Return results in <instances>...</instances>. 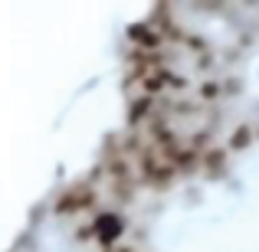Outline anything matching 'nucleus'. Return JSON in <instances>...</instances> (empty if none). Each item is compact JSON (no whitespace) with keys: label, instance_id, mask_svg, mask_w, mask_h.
<instances>
[{"label":"nucleus","instance_id":"nucleus-3","mask_svg":"<svg viewBox=\"0 0 259 252\" xmlns=\"http://www.w3.org/2000/svg\"><path fill=\"white\" fill-rule=\"evenodd\" d=\"M161 158L171 164L177 174H197V167L203 164V154L197 151V147H174V151H167V154H161Z\"/></svg>","mask_w":259,"mask_h":252},{"label":"nucleus","instance_id":"nucleus-5","mask_svg":"<svg viewBox=\"0 0 259 252\" xmlns=\"http://www.w3.org/2000/svg\"><path fill=\"white\" fill-rule=\"evenodd\" d=\"M203 170H207L210 177H223L227 174V151H223V147L203 151Z\"/></svg>","mask_w":259,"mask_h":252},{"label":"nucleus","instance_id":"nucleus-4","mask_svg":"<svg viewBox=\"0 0 259 252\" xmlns=\"http://www.w3.org/2000/svg\"><path fill=\"white\" fill-rule=\"evenodd\" d=\"M128 39L135 43V49L154 53V49L161 46V39H164V36H161V33L154 30L151 23H132V26H128Z\"/></svg>","mask_w":259,"mask_h":252},{"label":"nucleus","instance_id":"nucleus-12","mask_svg":"<svg viewBox=\"0 0 259 252\" xmlns=\"http://www.w3.org/2000/svg\"><path fill=\"white\" fill-rule=\"evenodd\" d=\"M256 134H259V131H256Z\"/></svg>","mask_w":259,"mask_h":252},{"label":"nucleus","instance_id":"nucleus-9","mask_svg":"<svg viewBox=\"0 0 259 252\" xmlns=\"http://www.w3.org/2000/svg\"><path fill=\"white\" fill-rule=\"evenodd\" d=\"M200 98H203V102H217V98H220V82L207 79V82L200 85Z\"/></svg>","mask_w":259,"mask_h":252},{"label":"nucleus","instance_id":"nucleus-8","mask_svg":"<svg viewBox=\"0 0 259 252\" xmlns=\"http://www.w3.org/2000/svg\"><path fill=\"white\" fill-rule=\"evenodd\" d=\"M249 144H253V128L249 125L233 128V134H230V151H246Z\"/></svg>","mask_w":259,"mask_h":252},{"label":"nucleus","instance_id":"nucleus-7","mask_svg":"<svg viewBox=\"0 0 259 252\" xmlns=\"http://www.w3.org/2000/svg\"><path fill=\"white\" fill-rule=\"evenodd\" d=\"M141 88H145V95H148V98H154L158 92H164V88H167V66H164V69L148 72V76L141 79Z\"/></svg>","mask_w":259,"mask_h":252},{"label":"nucleus","instance_id":"nucleus-6","mask_svg":"<svg viewBox=\"0 0 259 252\" xmlns=\"http://www.w3.org/2000/svg\"><path fill=\"white\" fill-rule=\"evenodd\" d=\"M151 112H154V98H148V95L132 98V102H128V125H141Z\"/></svg>","mask_w":259,"mask_h":252},{"label":"nucleus","instance_id":"nucleus-10","mask_svg":"<svg viewBox=\"0 0 259 252\" xmlns=\"http://www.w3.org/2000/svg\"><path fill=\"white\" fill-rule=\"evenodd\" d=\"M167 88H187V76H181V72L167 69Z\"/></svg>","mask_w":259,"mask_h":252},{"label":"nucleus","instance_id":"nucleus-2","mask_svg":"<svg viewBox=\"0 0 259 252\" xmlns=\"http://www.w3.org/2000/svg\"><path fill=\"white\" fill-rule=\"evenodd\" d=\"M92 229H95V239L108 249L121 233H125V223H121V216L115 213V210H105V213H99L92 220Z\"/></svg>","mask_w":259,"mask_h":252},{"label":"nucleus","instance_id":"nucleus-11","mask_svg":"<svg viewBox=\"0 0 259 252\" xmlns=\"http://www.w3.org/2000/svg\"><path fill=\"white\" fill-rule=\"evenodd\" d=\"M92 236H95V229H92V226H82V229H76V239H79V242H89Z\"/></svg>","mask_w":259,"mask_h":252},{"label":"nucleus","instance_id":"nucleus-1","mask_svg":"<svg viewBox=\"0 0 259 252\" xmlns=\"http://www.w3.org/2000/svg\"><path fill=\"white\" fill-rule=\"evenodd\" d=\"M92 207H95V187L92 183H72V187L63 190V193L56 196V203H53L56 216H72V213H79V210H92Z\"/></svg>","mask_w":259,"mask_h":252}]
</instances>
